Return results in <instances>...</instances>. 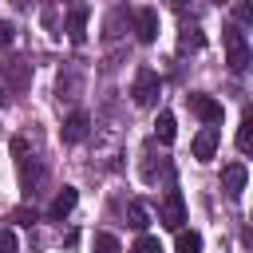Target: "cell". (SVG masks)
<instances>
[{
    "label": "cell",
    "instance_id": "9a60e30c",
    "mask_svg": "<svg viewBox=\"0 0 253 253\" xmlns=\"http://www.w3.org/2000/svg\"><path fill=\"white\" fill-rule=\"evenodd\" d=\"M237 150H241V154L253 150V115H249V111H245V119H241V126H237Z\"/></svg>",
    "mask_w": 253,
    "mask_h": 253
},
{
    "label": "cell",
    "instance_id": "7c38bea8",
    "mask_svg": "<svg viewBox=\"0 0 253 253\" xmlns=\"http://www.w3.org/2000/svg\"><path fill=\"white\" fill-rule=\"evenodd\" d=\"M142 178H146V182H158V178H170V162H162V158L154 162V154L146 150V162H142Z\"/></svg>",
    "mask_w": 253,
    "mask_h": 253
},
{
    "label": "cell",
    "instance_id": "9c48e42d",
    "mask_svg": "<svg viewBox=\"0 0 253 253\" xmlns=\"http://www.w3.org/2000/svg\"><path fill=\"white\" fill-rule=\"evenodd\" d=\"M87 16H91L87 4H71V8H67V40H71V43H83V36H87V32H83V28H87Z\"/></svg>",
    "mask_w": 253,
    "mask_h": 253
},
{
    "label": "cell",
    "instance_id": "5b68a950",
    "mask_svg": "<svg viewBox=\"0 0 253 253\" xmlns=\"http://www.w3.org/2000/svg\"><path fill=\"white\" fill-rule=\"evenodd\" d=\"M186 107L206 123V126H213V123H221V103L213 99V95H202V91H194V95H186Z\"/></svg>",
    "mask_w": 253,
    "mask_h": 253
},
{
    "label": "cell",
    "instance_id": "30bf717a",
    "mask_svg": "<svg viewBox=\"0 0 253 253\" xmlns=\"http://www.w3.org/2000/svg\"><path fill=\"white\" fill-rule=\"evenodd\" d=\"M87 130H91V119H87L83 111H71L67 123H63V142H83Z\"/></svg>",
    "mask_w": 253,
    "mask_h": 253
},
{
    "label": "cell",
    "instance_id": "cb8c5ba5",
    "mask_svg": "<svg viewBox=\"0 0 253 253\" xmlns=\"http://www.w3.org/2000/svg\"><path fill=\"white\" fill-rule=\"evenodd\" d=\"M210 4H229V0H210Z\"/></svg>",
    "mask_w": 253,
    "mask_h": 253
},
{
    "label": "cell",
    "instance_id": "ac0fdd59",
    "mask_svg": "<svg viewBox=\"0 0 253 253\" xmlns=\"http://www.w3.org/2000/svg\"><path fill=\"white\" fill-rule=\"evenodd\" d=\"M95 253H123L115 233H95Z\"/></svg>",
    "mask_w": 253,
    "mask_h": 253
},
{
    "label": "cell",
    "instance_id": "6da1fadb",
    "mask_svg": "<svg viewBox=\"0 0 253 253\" xmlns=\"http://www.w3.org/2000/svg\"><path fill=\"white\" fill-rule=\"evenodd\" d=\"M221 43H225V63H229V71H245L249 67V43H245V32L237 28V24H225L221 28Z\"/></svg>",
    "mask_w": 253,
    "mask_h": 253
},
{
    "label": "cell",
    "instance_id": "52a82bcc",
    "mask_svg": "<svg viewBox=\"0 0 253 253\" xmlns=\"http://www.w3.org/2000/svg\"><path fill=\"white\" fill-rule=\"evenodd\" d=\"M217 142H221L217 126H202V130L194 134L190 150H194V158H198V162H210V158H213V150H217Z\"/></svg>",
    "mask_w": 253,
    "mask_h": 253
},
{
    "label": "cell",
    "instance_id": "7a4b0ae2",
    "mask_svg": "<svg viewBox=\"0 0 253 253\" xmlns=\"http://www.w3.org/2000/svg\"><path fill=\"white\" fill-rule=\"evenodd\" d=\"M0 83L8 87V91H28L32 87V59L28 55H8V59H0Z\"/></svg>",
    "mask_w": 253,
    "mask_h": 253
},
{
    "label": "cell",
    "instance_id": "e0dca14e",
    "mask_svg": "<svg viewBox=\"0 0 253 253\" xmlns=\"http://www.w3.org/2000/svg\"><path fill=\"white\" fill-rule=\"evenodd\" d=\"M178 253H202V237L194 229H178Z\"/></svg>",
    "mask_w": 253,
    "mask_h": 253
},
{
    "label": "cell",
    "instance_id": "8fae6325",
    "mask_svg": "<svg viewBox=\"0 0 253 253\" xmlns=\"http://www.w3.org/2000/svg\"><path fill=\"white\" fill-rule=\"evenodd\" d=\"M75 202H79V194H75L71 186H63V190H59V194L51 198V206H47V217H51V221H59V217H67V213L75 210Z\"/></svg>",
    "mask_w": 253,
    "mask_h": 253
},
{
    "label": "cell",
    "instance_id": "277c9868",
    "mask_svg": "<svg viewBox=\"0 0 253 253\" xmlns=\"http://www.w3.org/2000/svg\"><path fill=\"white\" fill-rule=\"evenodd\" d=\"M158 221H162L166 229H174V233L186 225V202H182L178 190H170V194L162 198V206H158Z\"/></svg>",
    "mask_w": 253,
    "mask_h": 253
},
{
    "label": "cell",
    "instance_id": "d6986e66",
    "mask_svg": "<svg viewBox=\"0 0 253 253\" xmlns=\"http://www.w3.org/2000/svg\"><path fill=\"white\" fill-rule=\"evenodd\" d=\"M233 16H237V28L241 24H253V4L249 0H233Z\"/></svg>",
    "mask_w": 253,
    "mask_h": 253
},
{
    "label": "cell",
    "instance_id": "603a6c76",
    "mask_svg": "<svg viewBox=\"0 0 253 253\" xmlns=\"http://www.w3.org/2000/svg\"><path fill=\"white\" fill-rule=\"evenodd\" d=\"M170 8L174 12H186V0H170Z\"/></svg>",
    "mask_w": 253,
    "mask_h": 253
},
{
    "label": "cell",
    "instance_id": "7402d4cb",
    "mask_svg": "<svg viewBox=\"0 0 253 253\" xmlns=\"http://www.w3.org/2000/svg\"><path fill=\"white\" fill-rule=\"evenodd\" d=\"M12 36H16V28H12L8 20H0V47H8V43H12Z\"/></svg>",
    "mask_w": 253,
    "mask_h": 253
},
{
    "label": "cell",
    "instance_id": "44dd1931",
    "mask_svg": "<svg viewBox=\"0 0 253 253\" xmlns=\"http://www.w3.org/2000/svg\"><path fill=\"white\" fill-rule=\"evenodd\" d=\"M130 253H162V245H158V237H138Z\"/></svg>",
    "mask_w": 253,
    "mask_h": 253
},
{
    "label": "cell",
    "instance_id": "3957f363",
    "mask_svg": "<svg viewBox=\"0 0 253 253\" xmlns=\"http://www.w3.org/2000/svg\"><path fill=\"white\" fill-rule=\"evenodd\" d=\"M158 95H162V79H158V71L138 67V71H134V83H130V99H134V107H154Z\"/></svg>",
    "mask_w": 253,
    "mask_h": 253
},
{
    "label": "cell",
    "instance_id": "ba28073f",
    "mask_svg": "<svg viewBox=\"0 0 253 253\" xmlns=\"http://www.w3.org/2000/svg\"><path fill=\"white\" fill-rule=\"evenodd\" d=\"M134 36H138V43H154L158 40V12L154 8H138L134 12Z\"/></svg>",
    "mask_w": 253,
    "mask_h": 253
},
{
    "label": "cell",
    "instance_id": "4fadbf2b",
    "mask_svg": "<svg viewBox=\"0 0 253 253\" xmlns=\"http://www.w3.org/2000/svg\"><path fill=\"white\" fill-rule=\"evenodd\" d=\"M154 134H158V142H174V134H178V123H174V115H170V111H162V115H158V123H154Z\"/></svg>",
    "mask_w": 253,
    "mask_h": 253
},
{
    "label": "cell",
    "instance_id": "ffe728a7",
    "mask_svg": "<svg viewBox=\"0 0 253 253\" xmlns=\"http://www.w3.org/2000/svg\"><path fill=\"white\" fill-rule=\"evenodd\" d=\"M0 253H20V241L12 229H0Z\"/></svg>",
    "mask_w": 253,
    "mask_h": 253
},
{
    "label": "cell",
    "instance_id": "8992f818",
    "mask_svg": "<svg viewBox=\"0 0 253 253\" xmlns=\"http://www.w3.org/2000/svg\"><path fill=\"white\" fill-rule=\"evenodd\" d=\"M245 178H249V170H245V162H229L225 170H221V190H225V198H241L245 194Z\"/></svg>",
    "mask_w": 253,
    "mask_h": 253
},
{
    "label": "cell",
    "instance_id": "5bb4252c",
    "mask_svg": "<svg viewBox=\"0 0 253 253\" xmlns=\"http://www.w3.org/2000/svg\"><path fill=\"white\" fill-rule=\"evenodd\" d=\"M126 225H130V229H146V225H150V210H146L142 202H130V206H126Z\"/></svg>",
    "mask_w": 253,
    "mask_h": 253
},
{
    "label": "cell",
    "instance_id": "2e32d148",
    "mask_svg": "<svg viewBox=\"0 0 253 253\" xmlns=\"http://www.w3.org/2000/svg\"><path fill=\"white\" fill-rule=\"evenodd\" d=\"M202 43H206V36H202V28H198V24H182V51H190V47L198 51Z\"/></svg>",
    "mask_w": 253,
    "mask_h": 253
}]
</instances>
